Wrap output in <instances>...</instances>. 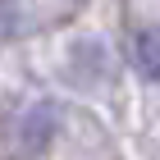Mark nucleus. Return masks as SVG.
<instances>
[{"label":"nucleus","instance_id":"f257e3e1","mask_svg":"<svg viewBox=\"0 0 160 160\" xmlns=\"http://www.w3.org/2000/svg\"><path fill=\"white\" fill-rule=\"evenodd\" d=\"M50 133H55V105L41 101V105H32L28 119H23V151H46Z\"/></svg>","mask_w":160,"mask_h":160},{"label":"nucleus","instance_id":"f03ea898","mask_svg":"<svg viewBox=\"0 0 160 160\" xmlns=\"http://www.w3.org/2000/svg\"><path fill=\"white\" fill-rule=\"evenodd\" d=\"M133 64L147 82H160V28H142L133 41Z\"/></svg>","mask_w":160,"mask_h":160}]
</instances>
